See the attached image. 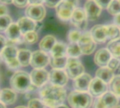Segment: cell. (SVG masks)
Instances as JSON below:
<instances>
[{
  "instance_id": "6da1fadb",
  "label": "cell",
  "mask_w": 120,
  "mask_h": 108,
  "mask_svg": "<svg viewBox=\"0 0 120 108\" xmlns=\"http://www.w3.org/2000/svg\"><path fill=\"white\" fill-rule=\"evenodd\" d=\"M40 97L46 106L56 108L63 105L66 99L67 93L63 87L51 84H45L40 89Z\"/></svg>"
},
{
  "instance_id": "7a4b0ae2",
  "label": "cell",
  "mask_w": 120,
  "mask_h": 108,
  "mask_svg": "<svg viewBox=\"0 0 120 108\" xmlns=\"http://www.w3.org/2000/svg\"><path fill=\"white\" fill-rule=\"evenodd\" d=\"M68 102L72 108H90L93 105V97L89 92L75 90L68 95Z\"/></svg>"
},
{
  "instance_id": "3957f363",
  "label": "cell",
  "mask_w": 120,
  "mask_h": 108,
  "mask_svg": "<svg viewBox=\"0 0 120 108\" xmlns=\"http://www.w3.org/2000/svg\"><path fill=\"white\" fill-rule=\"evenodd\" d=\"M10 85L15 92L25 93L28 91L32 85L30 76L25 72L18 71L12 75Z\"/></svg>"
},
{
  "instance_id": "277c9868",
  "label": "cell",
  "mask_w": 120,
  "mask_h": 108,
  "mask_svg": "<svg viewBox=\"0 0 120 108\" xmlns=\"http://www.w3.org/2000/svg\"><path fill=\"white\" fill-rule=\"evenodd\" d=\"M65 72L70 79L75 80L84 73V67L79 58L68 57Z\"/></svg>"
},
{
  "instance_id": "5b68a950",
  "label": "cell",
  "mask_w": 120,
  "mask_h": 108,
  "mask_svg": "<svg viewBox=\"0 0 120 108\" xmlns=\"http://www.w3.org/2000/svg\"><path fill=\"white\" fill-rule=\"evenodd\" d=\"M18 49L13 46H6L1 52V58L10 69L15 70L20 66L18 60Z\"/></svg>"
},
{
  "instance_id": "8992f818",
  "label": "cell",
  "mask_w": 120,
  "mask_h": 108,
  "mask_svg": "<svg viewBox=\"0 0 120 108\" xmlns=\"http://www.w3.org/2000/svg\"><path fill=\"white\" fill-rule=\"evenodd\" d=\"M77 44L81 49L82 53L84 55L91 54L96 48V43L94 41L90 32L82 33Z\"/></svg>"
},
{
  "instance_id": "52a82bcc",
  "label": "cell",
  "mask_w": 120,
  "mask_h": 108,
  "mask_svg": "<svg viewBox=\"0 0 120 108\" xmlns=\"http://www.w3.org/2000/svg\"><path fill=\"white\" fill-rule=\"evenodd\" d=\"M70 21L72 24L79 31H84L88 25V20L83 8H76L72 13Z\"/></svg>"
},
{
  "instance_id": "ba28073f",
  "label": "cell",
  "mask_w": 120,
  "mask_h": 108,
  "mask_svg": "<svg viewBox=\"0 0 120 108\" xmlns=\"http://www.w3.org/2000/svg\"><path fill=\"white\" fill-rule=\"evenodd\" d=\"M76 8L67 0H63L56 8L57 16L63 21H68L71 19L72 13Z\"/></svg>"
},
{
  "instance_id": "9c48e42d",
  "label": "cell",
  "mask_w": 120,
  "mask_h": 108,
  "mask_svg": "<svg viewBox=\"0 0 120 108\" xmlns=\"http://www.w3.org/2000/svg\"><path fill=\"white\" fill-rule=\"evenodd\" d=\"M50 61V58L46 53L38 50L32 53L30 65L34 69H44L46 67Z\"/></svg>"
},
{
  "instance_id": "30bf717a",
  "label": "cell",
  "mask_w": 120,
  "mask_h": 108,
  "mask_svg": "<svg viewBox=\"0 0 120 108\" xmlns=\"http://www.w3.org/2000/svg\"><path fill=\"white\" fill-rule=\"evenodd\" d=\"M68 76L64 70L52 69L49 72V80L54 86L63 87L68 82Z\"/></svg>"
},
{
  "instance_id": "8fae6325",
  "label": "cell",
  "mask_w": 120,
  "mask_h": 108,
  "mask_svg": "<svg viewBox=\"0 0 120 108\" xmlns=\"http://www.w3.org/2000/svg\"><path fill=\"white\" fill-rule=\"evenodd\" d=\"M32 84L37 88H41L49 78V73L44 69H34L30 73Z\"/></svg>"
},
{
  "instance_id": "7c38bea8",
  "label": "cell",
  "mask_w": 120,
  "mask_h": 108,
  "mask_svg": "<svg viewBox=\"0 0 120 108\" xmlns=\"http://www.w3.org/2000/svg\"><path fill=\"white\" fill-rule=\"evenodd\" d=\"M25 15L34 22H41L46 16V9L41 4L29 5L25 10Z\"/></svg>"
},
{
  "instance_id": "4fadbf2b",
  "label": "cell",
  "mask_w": 120,
  "mask_h": 108,
  "mask_svg": "<svg viewBox=\"0 0 120 108\" xmlns=\"http://www.w3.org/2000/svg\"><path fill=\"white\" fill-rule=\"evenodd\" d=\"M108 91V84L97 77L92 79L89 86V93L92 97H101Z\"/></svg>"
},
{
  "instance_id": "5bb4252c",
  "label": "cell",
  "mask_w": 120,
  "mask_h": 108,
  "mask_svg": "<svg viewBox=\"0 0 120 108\" xmlns=\"http://www.w3.org/2000/svg\"><path fill=\"white\" fill-rule=\"evenodd\" d=\"M84 10L85 11L87 20L90 21H95L99 18L102 8L96 3L94 0H87L84 4Z\"/></svg>"
},
{
  "instance_id": "9a60e30c",
  "label": "cell",
  "mask_w": 120,
  "mask_h": 108,
  "mask_svg": "<svg viewBox=\"0 0 120 108\" xmlns=\"http://www.w3.org/2000/svg\"><path fill=\"white\" fill-rule=\"evenodd\" d=\"M91 35L96 44H102L108 40L107 27L104 25H96L90 30Z\"/></svg>"
},
{
  "instance_id": "2e32d148",
  "label": "cell",
  "mask_w": 120,
  "mask_h": 108,
  "mask_svg": "<svg viewBox=\"0 0 120 108\" xmlns=\"http://www.w3.org/2000/svg\"><path fill=\"white\" fill-rule=\"evenodd\" d=\"M91 80L92 77L89 74L84 73L74 80L72 85L75 91L88 92Z\"/></svg>"
},
{
  "instance_id": "e0dca14e",
  "label": "cell",
  "mask_w": 120,
  "mask_h": 108,
  "mask_svg": "<svg viewBox=\"0 0 120 108\" xmlns=\"http://www.w3.org/2000/svg\"><path fill=\"white\" fill-rule=\"evenodd\" d=\"M112 58L111 53L107 49V48H103L98 50L94 56V63L96 65L100 67H107L109 61Z\"/></svg>"
},
{
  "instance_id": "ac0fdd59",
  "label": "cell",
  "mask_w": 120,
  "mask_h": 108,
  "mask_svg": "<svg viewBox=\"0 0 120 108\" xmlns=\"http://www.w3.org/2000/svg\"><path fill=\"white\" fill-rule=\"evenodd\" d=\"M17 24L20 30L21 34H25L26 33L32 31H35L36 22L27 17L20 18L18 20Z\"/></svg>"
},
{
  "instance_id": "d6986e66",
  "label": "cell",
  "mask_w": 120,
  "mask_h": 108,
  "mask_svg": "<svg viewBox=\"0 0 120 108\" xmlns=\"http://www.w3.org/2000/svg\"><path fill=\"white\" fill-rule=\"evenodd\" d=\"M17 99L15 91L10 89H4L0 91V102L6 105H13Z\"/></svg>"
},
{
  "instance_id": "ffe728a7",
  "label": "cell",
  "mask_w": 120,
  "mask_h": 108,
  "mask_svg": "<svg viewBox=\"0 0 120 108\" xmlns=\"http://www.w3.org/2000/svg\"><path fill=\"white\" fill-rule=\"evenodd\" d=\"M100 98L105 108H115L118 105L119 98L110 91H107Z\"/></svg>"
},
{
  "instance_id": "44dd1931",
  "label": "cell",
  "mask_w": 120,
  "mask_h": 108,
  "mask_svg": "<svg viewBox=\"0 0 120 108\" xmlns=\"http://www.w3.org/2000/svg\"><path fill=\"white\" fill-rule=\"evenodd\" d=\"M56 42V39L53 35L48 34L42 38V39L39 42V46L41 51L45 53H48L51 52V49L53 48Z\"/></svg>"
},
{
  "instance_id": "7402d4cb",
  "label": "cell",
  "mask_w": 120,
  "mask_h": 108,
  "mask_svg": "<svg viewBox=\"0 0 120 108\" xmlns=\"http://www.w3.org/2000/svg\"><path fill=\"white\" fill-rule=\"evenodd\" d=\"M114 77V72L108 67H99L96 72V77L102 80L107 84L110 83Z\"/></svg>"
},
{
  "instance_id": "603a6c76",
  "label": "cell",
  "mask_w": 120,
  "mask_h": 108,
  "mask_svg": "<svg viewBox=\"0 0 120 108\" xmlns=\"http://www.w3.org/2000/svg\"><path fill=\"white\" fill-rule=\"evenodd\" d=\"M67 48L68 46L65 44L63 42H56L50 52L51 57L58 58L67 56Z\"/></svg>"
},
{
  "instance_id": "cb8c5ba5",
  "label": "cell",
  "mask_w": 120,
  "mask_h": 108,
  "mask_svg": "<svg viewBox=\"0 0 120 108\" xmlns=\"http://www.w3.org/2000/svg\"><path fill=\"white\" fill-rule=\"evenodd\" d=\"M6 36L10 41H17L21 35L20 30L17 23H11L6 31Z\"/></svg>"
},
{
  "instance_id": "d4e9b609",
  "label": "cell",
  "mask_w": 120,
  "mask_h": 108,
  "mask_svg": "<svg viewBox=\"0 0 120 108\" xmlns=\"http://www.w3.org/2000/svg\"><path fill=\"white\" fill-rule=\"evenodd\" d=\"M32 52L28 49H20L18 53V60L20 66L27 67L30 64Z\"/></svg>"
},
{
  "instance_id": "484cf974",
  "label": "cell",
  "mask_w": 120,
  "mask_h": 108,
  "mask_svg": "<svg viewBox=\"0 0 120 108\" xmlns=\"http://www.w3.org/2000/svg\"><path fill=\"white\" fill-rule=\"evenodd\" d=\"M107 49L112 57L120 59V37L110 41L107 45Z\"/></svg>"
},
{
  "instance_id": "4316f807",
  "label": "cell",
  "mask_w": 120,
  "mask_h": 108,
  "mask_svg": "<svg viewBox=\"0 0 120 108\" xmlns=\"http://www.w3.org/2000/svg\"><path fill=\"white\" fill-rule=\"evenodd\" d=\"M68 62V56L54 58L51 57L49 63L53 69H58V70H63L65 68Z\"/></svg>"
},
{
  "instance_id": "83f0119b",
  "label": "cell",
  "mask_w": 120,
  "mask_h": 108,
  "mask_svg": "<svg viewBox=\"0 0 120 108\" xmlns=\"http://www.w3.org/2000/svg\"><path fill=\"white\" fill-rule=\"evenodd\" d=\"M82 55L81 49L77 43H70L67 48V56L68 58H78Z\"/></svg>"
},
{
  "instance_id": "f1b7e54d",
  "label": "cell",
  "mask_w": 120,
  "mask_h": 108,
  "mask_svg": "<svg viewBox=\"0 0 120 108\" xmlns=\"http://www.w3.org/2000/svg\"><path fill=\"white\" fill-rule=\"evenodd\" d=\"M107 31H108V40L112 41L120 37V27L115 25V24L108 25Z\"/></svg>"
},
{
  "instance_id": "f546056e",
  "label": "cell",
  "mask_w": 120,
  "mask_h": 108,
  "mask_svg": "<svg viewBox=\"0 0 120 108\" xmlns=\"http://www.w3.org/2000/svg\"><path fill=\"white\" fill-rule=\"evenodd\" d=\"M110 90L118 98H120V74L115 75L110 83Z\"/></svg>"
},
{
  "instance_id": "4dcf8cb0",
  "label": "cell",
  "mask_w": 120,
  "mask_h": 108,
  "mask_svg": "<svg viewBox=\"0 0 120 108\" xmlns=\"http://www.w3.org/2000/svg\"><path fill=\"white\" fill-rule=\"evenodd\" d=\"M107 9L108 12L114 16L120 13V2L119 0H112Z\"/></svg>"
},
{
  "instance_id": "1f68e13d",
  "label": "cell",
  "mask_w": 120,
  "mask_h": 108,
  "mask_svg": "<svg viewBox=\"0 0 120 108\" xmlns=\"http://www.w3.org/2000/svg\"><path fill=\"white\" fill-rule=\"evenodd\" d=\"M12 23V19L8 15L0 16V32L6 31L8 27Z\"/></svg>"
},
{
  "instance_id": "d6a6232c",
  "label": "cell",
  "mask_w": 120,
  "mask_h": 108,
  "mask_svg": "<svg viewBox=\"0 0 120 108\" xmlns=\"http://www.w3.org/2000/svg\"><path fill=\"white\" fill-rule=\"evenodd\" d=\"M38 39H39V37L36 31H32V32H27L25 34H24V37H23V39L25 42L29 44H35L38 41Z\"/></svg>"
},
{
  "instance_id": "836d02e7",
  "label": "cell",
  "mask_w": 120,
  "mask_h": 108,
  "mask_svg": "<svg viewBox=\"0 0 120 108\" xmlns=\"http://www.w3.org/2000/svg\"><path fill=\"white\" fill-rule=\"evenodd\" d=\"M82 33L78 30H72L68 32V39L70 43H77Z\"/></svg>"
},
{
  "instance_id": "e575fe53",
  "label": "cell",
  "mask_w": 120,
  "mask_h": 108,
  "mask_svg": "<svg viewBox=\"0 0 120 108\" xmlns=\"http://www.w3.org/2000/svg\"><path fill=\"white\" fill-rule=\"evenodd\" d=\"M107 67L113 72L119 70H120V59L112 57L109 61Z\"/></svg>"
},
{
  "instance_id": "d590c367",
  "label": "cell",
  "mask_w": 120,
  "mask_h": 108,
  "mask_svg": "<svg viewBox=\"0 0 120 108\" xmlns=\"http://www.w3.org/2000/svg\"><path fill=\"white\" fill-rule=\"evenodd\" d=\"M46 105L42 101L37 98H32L28 102L27 108H45Z\"/></svg>"
},
{
  "instance_id": "8d00e7d4",
  "label": "cell",
  "mask_w": 120,
  "mask_h": 108,
  "mask_svg": "<svg viewBox=\"0 0 120 108\" xmlns=\"http://www.w3.org/2000/svg\"><path fill=\"white\" fill-rule=\"evenodd\" d=\"M63 0H44V4L49 8H56Z\"/></svg>"
},
{
  "instance_id": "74e56055",
  "label": "cell",
  "mask_w": 120,
  "mask_h": 108,
  "mask_svg": "<svg viewBox=\"0 0 120 108\" xmlns=\"http://www.w3.org/2000/svg\"><path fill=\"white\" fill-rule=\"evenodd\" d=\"M101 8H108L112 0H94Z\"/></svg>"
},
{
  "instance_id": "f35d334b",
  "label": "cell",
  "mask_w": 120,
  "mask_h": 108,
  "mask_svg": "<svg viewBox=\"0 0 120 108\" xmlns=\"http://www.w3.org/2000/svg\"><path fill=\"white\" fill-rule=\"evenodd\" d=\"M13 3L14 5L18 8H23L25 7L27 4L29 3L28 0H13Z\"/></svg>"
},
{
  "instance_id": "ab89813d",
  "label": "cell",
  "mask_w": 120,
  "mask_h": 108,
  "mask_svg": "<svg viewBox=\"0 0 120 108\" xmlns=\"http://www.w3.org/2000/svg\"><path fill=\"white\" fill-rule=\"evenodd\" d=\"M93 108H105V106L103 105L101 98H96V99L95 100V101L93 103Z\"/></svg>"
},
{
  "instance_id": "60d3db41",
  "label": "cell",
  "mask_w": 120,
  "mask_h": 108,
  "mask_svg": "<svg viewBox=\"0 0 120 108\" xmlns=\"http://www.w3.org/2000/svg\"><path fill=\"white\" fill-rule=\"evenodd\" d=\"M6 41L5 38L2 35H0V53H1L4 48L6 46Z\"/></svg>"
},
{
  "instance_id": "b9f144b4",
  "label": "cell",
  "mask_w": 120,
  "mask_h": 108,
  "mask_svg": "<svg viewBox=\"0 0 120 108\" xmlns=\"http://www.w3.org/2000/svg\"><path fill=\"white\" fill-rule=\"evenodd\" d=\"M7 13H8V8L6 6H5L4 4H0V16L7 15Z\"/></svg>"
},
{
  "instance_id": "7bdbcfd3",
  "label": "cell",
  "mask_w": 120,
  "mask_h": 108,
  "mask_svg": "<svg viewBox=\"0 0 120 108\" xmlns=\"http://www.w3.org/2000/svg\"><path fill=\"white\" fill-rule=\"evenodd\" d=\"M114 24L118 27H120V13L115 15L114 17Z\"/></svg>"
},
{
  "instance_id": "ee69618b",
  "label": "cell",
  "mask_w": 120,
  "mask_h": 108,
  "mask_svg": "<svg viewBox=\"0 0 120 108\" xmlns=\"http://www.w3.org/2000/svg\"><path fill=\"white\" fill-rule=\"evenodd\" d=\"M30 5H39L44 2V0H28Z\"/></svg>"
},
{
  "instance_id": "f6af8a7d",
  "label": "cell",
  "mask_w": 120,
  "mask_h": 108,
  "mask_svg": "<svg viewBox=\"0 0 120 108\" xmlns=\"http://www.w3.org/2000/svg\"><path fill=\"white\" fill-rule=\"evenodd\" d=\"M68 1H69L70 3H71L75 8L77 6L78 3H79V0H67Z\"/></svg>"
},
{
  "instance_id": "bcb514c9",
  "label": "cell",
  "mask_w": 120,
  "mask_h": 108,
  "mask_svg": "<svg viewBox=\"0 0 120 108\" xmlns=\"http://www.w3.org/2000/svg\"><path fill=\"white\" fill-rule=\"evenodd\" d=\"M0 1L4 4H10L13 3V0H0Z\"/></svg>"
},
{
  "instance_id": "7dc6e473",
  "label": "cell",
  "mask_w": 120,
  "mask_h": 108,
  "mask_svg": "<svg viewBox=\"0 0 120 108\" xmlns=\"http://www.w3.org/2000/svg\"><path fill=\"white\" fill-rule=\"evenodd\" d=\"M69 108L67 105H64V104H63V105H59L58 107H57V108Z\"/></svg>"
},
{
  "instance_id": "c3c4849f",
  "label": "cell",
  "mask_w": 120,
  "mask_h": 108,
  "mask_svg": "<svg viewBox=\"0 0 120 108\" xmlns=\"http://www.w3.org/2000/svg\"><path fill=\"white\" fill-rule=\"evenodd\" d=\"M0 108H6L5 105H4V104H3V103H1V102H0Z\"/></svg>"
},
{
  "instance_id": "681fc988",
  "label": "cell",
  "mask_w": 120,
  "mask_h": 108,
  "mask_svg": "<svg viewBox=\"0 0 120 108\" xmlns=\"http://www.w3.org/2000/svg\"><path fill=\"white\" fill-rule=\"evenodd\" d=\"M26 108V107H25V106H18V107H16V108Z\"/></svg>"
},
{
  "instance_id": "f907efd6",
  "label": "cell",
  "mask_w": 120,
  "mask_h": 108,
  "mask_svg": "<svg viewBox=\"0 0 120 108\" xmlns=\"http://www.w3.org/2000/svg\"><path fill=\"white\" fill-rule=\"evenodd\" d=\"M115 108H120V105H117V107H115Z\"/></svg>"
},
{
  "instance_id": "816d5d0a",
  "label": "cell",
  "mask_w": 120,
  "mask_h": 108,
  "mask_svg": "<svg viewBox=\"0 0 120 108\" xmlns=\"http://www.w3.org/2000/svg\"><path fill=\"white\" fill-rule=\"evenodd\" d=\"M1 58H2L1 56H0V63H1Z\"/></svg>"
},
{
  "instance_id": "f5cc1de1",
  "label": "cell",
  "mask_w": 120,
  "mask_h": 108,
  "mask_svg": "<svg viewBox=\"0 0 120 108\" xmlns=\"http://www.w3.org/2000/svg\"><path fill=\"white\" fill-rule=\"evenodd\" d=\"M119 1H120V0H119Z\"/></svg>"
},
{
  "instance_id": "db71d44e",
  "label": "cell",
  "mask_w": 120,
  "mask_h": 108,
  "mask_svg": "<svg viewBox=\"0 0 120 108\" xmlns=\"http://www.w3.org/2000/svg\"><path fill=\"white\" fill-rule=\"evenodd\" d=\"M0 77H1V74H0Z\"/></svg>"
}]
</instances>
